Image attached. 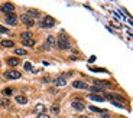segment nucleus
<instances>
[{
    "label": "nucleus",
    "instance_id": "f257e3e1",
    "mask_svg": "<svg viewBox=\"0 0 133 118\" xmlns=\"http://www.w3.org/2000/svg\"><path fill=\"white\" fill-rule=\"evenodd\" d=\"M20 20H22V23L23 25H26L28 27H32L33 25H35V19H32L28 13L22 14V16H20Z\"/></svg>",
    "mask_w": 133,
    "mask_h": 118
},
{
    "label": "nucleus",
    "instance_id": "f03ea898",
    "mask_svg": "<svg viewBox=\"0 0 133 118\" xmlns=\"http://www.w3.org/2000/svg\"><path fill=\"white\" fill-rule=\"evenodd\" d=\"M57 45L59 49H70V42H68V39L65 38V35H62V38H59V39L57 40Z\"/></svg>",
    "mask_w": 133,
    "mask_h": 118
},
{
    "label": "nucleus",
    "instance_id": "7ed1b4c3",
    "mask_svg": "<svg viewBox=\"0 0 133 118\" xmlns=\"http://www.w3.org/2000/svg\"><path fill=\"white\" fill-rule=\"evenodd\" d=\"M55 25V19L51 18V16H45L42 19V22H41V26L42 27H52Z\"/></svg>",
    "mask_w": 133,
    "mask_h": 118
},
{
    "label": "nucleus",
    "instance_id": "20e7f679",
    "mask_svg": "<svg viewBox=\"0 0 133 118\" xmlns=\"http://www.w3.org/2000/svg\"><path fill=\"white\" fill-rule=\"evenodd\" d=\"M22 76L20 75V72H18V71H7V72H5V78H7V79H19Z\"/></svg>",
    "mask_w": 133,
    "mask_h": 118
},
{
    "label": "nucleus",
    "instance_id": "39448f33",
    "mask_svg": "<svg viewBox=\"0 0 133 118\" xmlns=\"http://www.w3.org/2000/svg\"><path fill=\"white\" fill-rule=\"evenodd\" d=\"M0 10H2L3 13H6V14H10V13H13L15 6L12 5V3H5V5L0 7Z\"/></svg>",
    "mask_w": 133,
    "mask_h": 118
},
{
    "label": "nucleus",
    "instance_id": "423d86ee",
    "mask_svg": "<svg viewBox=\"0 0 133 118\" xmlns=\"http://www.w3.org/2000/svg\"><path fill=\"white\" fill-rule=\"evenodd\" d=\"M72 87L77 88V89H88V85H87L84 81H74V82H72Z\"/></svg>",
    "mask_w": 133,
    "mask_h": 118
},
{
    "label": "nucleus",
    "instance_id": "0eeeda50",
    "mask_svg": "<svg viewBox=\"0 0 133 118\" xmlns=\"http://www.w3.org/2000/svg\"><path fill=\"white\" fill-rule=\"evenodd\" d=\"M72 108L74 109H77V111H83V109L85 108V105H84V102L83 101H72Z\"/></svg>",
    "mask_w": 133,
    "mask_h": 118
},
{
    "label": "nucleus",
    "instance_id": "6e6552de",
    "mask_svg": "<svg viewBox=\"0 0 133 118\" xmlns=\"http://www.w3.org/2000/svg\"><path fill=\"white\" fill-rule=\"evenodd\" d=\"M6 23H7V25H16V23H18V18H16L13 13L6 14Z\"/></svg>",
    "mask_w": 133,
    "mask_h": 118
},
{
    "label": "nucleus",
    "instance_id": "1a4fd4ad",
    "mask_svg": "<svg viewBox=\"0 0 133 118\" xmlns=\"http://www.w3.org/2000/svg\"><path fill=\"white\" fill-rule=\"evenodd\" d=\"M54 83H55V87H65V85H66L65 76H58V78L54 81Z\"/></svg>",
    "mask_w": 133,
    "mask_h": 118
},
{
    "label": "nucleus",
    "instance_id": "9d476101",
    "mask_svg": "<svg viewBox=\"0 0 133 118\" xmlns=\"http://www.w3.org/2000/svg\"><path fill=\"white\" fill-rule=\"evenodd\" d=\"M88 98H90V99H93V101H97V102H103V101H106L101 95H98V94H90Z\"/></svg>",
    "mask_w": 133,
    "mask_h": 118
},
{
    "label": "nucleus",
    "instance_id": "9b49d317",
    "mask_svg": "<svg viewBox=\"0 0 133 118\" xmlns=\"http://www.w3.org/2000/svg\"><path fill=\"white\" fill-rule=\"evenodd\" d=\"M20 38H22V42L23 40H31V39H33V33L32 32H23L20 35Z\"/></svg>",
    "mask_w": 133,
    "mask_h": 118
},
{
    "label": "nucleus",
    "instance_id": "f8f14e48",
    "mask_svg": "<svg viewBox=\"0 0 133 118\" xmlns=\"http://www.w3.org/2000/svg\"><path fill=\"white\" fill-rule=\"evenodd\" d=\"M94 83L97 85V87H107V88H111V82H109V81H94Z\"/></svg>",
    "mask_w": 133,
    "mask_h": 118
},
{
    "label": "nucleus",
    "instance_id": "ddd939ff",
    "mask_svg": "<svg viewBox=\"0 0 133 118\" xmlns=\"http://www.w3.org/2000/svg\"><path fill=\"white\" fill-rule=\"evenodd\" d=\"M2 46L3 48H13L15 46V42L10 39H6V40H2Z\"/></svg>",
    "mask_w": 133,
    "mask_h": 118
},
{
    "label": "nucleus",
    "instance_id": "4468645a",
    "mask_svg": "<svg viewBox=\"0 0 133 118\" xmlns=\"http://www.w3.org/2000/svg\"><path fill=\"white\" fill-rule=\"evenodd\" d=\"M46 111V108H45V105L44 104H36L35 105V112L36 114H42Z\"/></svg>",
    "mask_w": 133,
    "mask_h": 118
},
{
    "label": "nucleus",
    "instance_id": "2eb2a0df",
    "mask_svg": "<svg viewBox=\"0 0 133 118\" xmlns=\"http://www.w3.org/2000/svg\"><path fill=\"white\" fill-rule=\"evenodd\" d=\"M15 99H16V102H18V104H22V105H26L28 104L26 96H23V95H18Z\"/></svg>",
    "mask_w": 133,
    "mask_h": 118
},
{
    "label": "nucleus",
    "instance_id": "dca6fc26",
    "mask_svg": "<svg viewBox=\"0 0 133 118\" xmlns=\"http://www.w3.org/2000/svg\"><path fill=\"white\" fill-rule=\"evenodd\" d=\"M46 46H48V48H52V46H55V45H57V40H55V38H54V36H48V42H46Z\"/></svg>",
    "mask_w": 133,
    "mask_h": 118
},
{
    "label": "nucleus",
    "instance_id": "f3484780",
    "mask_svg": "<svg viewBox=\"0 0 133 118\" xmlns=\"http://www.w3.org/2000/svg\"><path fill=\"white\" fill-rule=\"evenodd\" d=\"M7 63H9L10 66H18L19 65V59L18 58H7Z\"/></svg>",
    "mask_w": 133,
    "mask_h": 118
},
{
    "label": "nucleus",
    "instance_id": "a211bd4d",
    "mask_svg": "<svg viewBox=\"0 0 133 118\" xmlns=\"http://www.w3.org/2000/svg\"><path fill=\"white\" fill-rule=\"evenodd\" d=\"M28 14L33 19V18H39V16H41V12H39V10H35V9H31L29 12H28Z\"/></svg>",
    "mask_w": 133,
    "mask_h": 118
},
{
    "label": "nucleus",
    "instance_id": "6ab92c4d",
    "mask_svg": "<svg viewBox=\"0 0 133 118\" xmlns=\"http://www.w3.org/2000/svg\"><path fill=\"white\" fill-rule=\"evenodd\" d=\"M88 89H91V91H93V94H100V92H103V88H98L97 85H94V87L88 88Z\"/></svg>",
    "mask_w": 133,
    "mask_h": 118
},
{
    "label": "nucleus",
    "instance_id": "aec40b11",
    "mask_svg": "<svg viewBox=\"0 0 133 118\" xmlns=\"http://www.w3.org/2000/svg\"><path fill=\"white\" fill-rule=\"evenodd\" d=\"M22 45H25V46H35V40L31 39V40H23Z\"/></svg>",
    "mask_w": 133,
    "mask_h": 118
},
{
    "label": "nucleus",
    "instance_id": "412c9836",
    "mask_svg": "<svg viewBox=\"0 0 133 118\" xmlns=\"http://www.w3.org/2000/svg\"><path fill=\"white\" fill-rule=\"evenodd\" d=\"M15 53H16V55H19V56H25L28 52L25 50V49H16V50H15Z\"/></svg>",
    "mask_w": 133,
    "mask_h": 118
},
{
    "label": "nucleus",
    "instance_id": "4be33fe9",
    "mask_svg": "<svg viewBox=\"0 0 133 118\" xmlns=\"http://www.w3.org/2000/svg\"><path fill=\"white\" fill-rule=\"evenodd\" d=\"M51 112L57 115V114L59 112V107H58V105H52V107H51Z\"/></svg>",
    "mask_w": 133,
    "mask_h": 118
},
{
    "label": "nucleus",
    "instance_id": "5701e85b",
    "mask_svg": "<svg viewBox=\"0 0 133 118\" xmlns=\"http://www.w3.org/2000/svg\"><path fill=\"white\" fill-rule=\"evenodd\" d=\"M3 94H5V95H12V94H13V89H12V88H5V89H3Z\"/></svg>",
    "mask_w": 133,
    "mask_h": 118
},
{
    "label": "nucleus",
    "instance_id": "b1692460",
    "mask_svg": "<svg viewBox=\"0 0 133 118\" xmlns=\"http://www.w3.org/2000/svg\"><path fill=\"white\" fill-rule=\"evenodd\" d=\"M23 65H25V69H26V71H32V69H33V68H32V65L29 63V62H25Z\"/></svg>",
    "mask_w": 133,
    "mask_h": 118
},
{
    "label": "nucleus",
    "instance_id": "393cba45",
    "mask_svg": "<svg viewBox=\"0 0 133 118\" xmlns=\"http://www.w3.org/2000/svg\"><path fill=\"white\" fill-rule=\"evenodd\" d=\"M90 109H91V111H94V112H103V111H104V109L96 108V107H90Z\"/></svg>",
    "mask_w": 133,
    "mask_h": 118
},
{
    "label": "nucleus",
    "instance_id": "a878e982",
    "mask_svg": "<svg viewBox=\"0 0 133 118\" xmlns=\"http://www.w3.org/2000/svg\"><path fill=\"white\" fill-rule=\"evenodd\" d=\"M38 118H49V115L48 114H45V112H42V114H38Z\"/></svg>",
    "mask_w": 133,
    "mask_h": 118
},
{
    "label": "nucleus",
    "instance_id": "bb28decb",
    "mask_svg": "<svg viewBox=\"0 0 133 118\" xmlns=\"http://www.w3.org/2000/svg\"><path fill=\"white\" fill-rule=\"evenodd\" d=\"M7 29H6V27H3V26H0V33H7Z\"/></svg>",
    "mask_w": 133,
    "mask_h": 118
},
{
    "label": "nucleus",
    "instance_id": "cd10ccee",
    "mask_svg": "<svg viewBox=\"0 0 133 118\" xmlns=\"http://www.w3.org/2000/svg\"><path fill=\"white\" fill-rule=\"evenodd\" d=\"M80 118H88V117H84V115H81V117Z\"/></svg>",
    "mask_w": 133,
    "mask_h": 118
},
{
    "label": "nucleus",
    "instance_id": "c85d7f7f",
    "mask_svg": "<svg viewBox=\"0 0 133 118\" xmlns=\"http://www.w3.org/2000/svg\"><path fill=\"white\" fill-rule=\"evenodd\" d=\"M0 63H2V62H0Z\"/></svg>",
    "mask_w": 133,
    "mask_h": 118
}]
</instances>
